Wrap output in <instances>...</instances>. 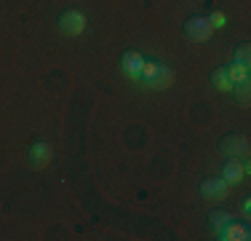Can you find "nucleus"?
Returning <instances> with one entry per match:
<instances>
[{"instance_id": "4468645a", "label": "nucleus", "mask_w": 251, "mask_h": 241, "mask_svg": "<svg viewBox=\"0 0 251 241\" xmlns=\"http://www.w3.org/2000/svg\"><path fill=\"white\" fill-rule=\"evenodd\" d=\"M249 57H251V51H249V43H241V46H238V51H235V57H232V62H238V64H246V67H249Z\"/></svg>"}, {"instance_id": "9b49d317", "label": "nucleus", "mask_w": 251, "mask_h": 241, "mask_svg": "<svg viewBox=\"0 0 251 241\" xmlns=\"http://www.w3.org/2000/svg\"><path fill=\"white\" fill-rule=\"evenodd\" d=\"M227 78H230V83L249 81V67H246V64H238V62H232L230 67H227Z\"/></svg>"}, {"instance_id": "9d476101", "label": "nucleus", "mask_w": 251, "mask_h": 241, "mask_svg": "<svg viewBox=\"0 0 251 241\" xmlns=\"http://www.w3.org/2000/svg\"><path fill=\"white\" fill-rule=\"evenodd\" d=\"M230 220H232V214H230V212H222V209H217V212H211V214H208V225H211L217 233H222Z\"/></svg>"}, {"instance_id": "1a4fd4ad", "label": "nucleus", "mask_w": 251, "mask_h": 241, "mask_svg": "<svg viewBox=\"0 0 251 241\" xmlns=\"http://www.w3.org/2000/svg\"><path fill=\"white\" fill-rule=\"evenodd\" d=\"M121 62H123V72H126V75L136 78V75H139V70H142V64H145V59H142V54H136V51H126Z\"/></svg>"}, {"instance_id": "39448f33", "label": "nucleus", "mask_w": 251, "mask_h": 241, "mask_svg": "<svg viewBox=\"0 0 251 241\" xmlns=\"http://www.w3.org/2000/svg\"><path fill=\"white\" fill-rule=\"evenodd\" d=\"M51 158H53V150H51V145L49 142H35L32 148H29V164H32L35 169H43V166H49L51 164Z\"/></svg>"}, {"instance_id": "423d86ee", "label": "nucleus", "mask_w": 251, "mask_h": 241, "mask_svg": "<svg viewBox=\"0 0 251 241\" xmlns=\"http://www.w3.org/2000/svg\"><path fill=\"white\" fill-rule=\"evenodd\" d=\"M176 81V75H174V70H169V67H163V64H158V67H155V72L150 78H147V86L150 89H155V91H163V89H169L171 83Z\"/></svg>"}, {"instance_id": "20e7f679", "label": "nucleus", "mask_w": 251, "mask_h": 241, "mask_svg": "<svg viewBox=\"0 0 251 241\" xmlns=\"http://www.w3.org/2000/svg\"><path fill=\"white\" fill-rule=\"evenodd\" d=\"M59 30H62L64 35H80L83 30H86V16L80 14V11H64L62 16H59Z\"/></svg>"}, {"instance_id": "f257e3e1", "label": "nucleus", "mask_w": 251, "mask_h": 241, "mask_svg": "<svg viewBox=\"0 0 251 241\" xmlns=\"http://www.w3.org/2000/svg\"><path fill=\"white\" fill-rule=\"evenodd\" d=\"M211 24H208L206 16H190L187 22H184V35H187L193 43H203V40H208V35H211Z\"/></svg>"}, {"instance_id": "7ed1b4c3", "label": "nucleus", "mask_w": 251, "mask_h": 241, "mask_svg": "<svg viewBox=\"0 0 251 241\" xmlns=\"http://www.w3.org/2000/svg\"><path fill=\"white\" fill-rule=\"evenodd\" d=\"M219 150L230 158H246L249 155V140L241 134H227L222 142H219Z\"/></svg>"}, {"instance_id": "2eb2a0df", "label": "nucleus", "mask_w": 251, "mask_h": 241, "mask_svg": "<svg viewBox=\"0 0 251 241\" xmlns=\"http://www.w3.org/2000/svg\"><path fill=\"white\" fill-rule=\"evenodd\" d=\"M208 24H211V27H225V14H222V11H214L211 19H208Z\"/></svg>"}, {"instance_id": "f03ea898", "label": "nucleus", "mask_w": 251, "mask_h": 241, "mask_svg": "<svg viewBox=\"0 0 251 241\" xmlns=\"http://www.w3.org/2000/svg\"><path fill=\"white\" fill-rule=\"evenodd\" d=\"M201 193L208 201H225L227 193H230V185H227L225 177H206L201 182Z\"/></svg>"}, {"instance_id": "6e6552de", "label": "nucleus", "mask_w": 251, "mask_h": 241, "mask_svg": "<svg viewBox=\"0 0 251 241\" xmlns=\"http://www.w3.org/2000/svg\"><path fill=\"white\" fill-rule=\"evenodd\" d=\"M219 239H225V241H246L249 239V228L241 225V222H235V220H230L227 228L219 233Z\"/></svg>"}, {"instance_id": "ddd939ff", "label": "nucleus", "mask_w": 251, "mask_h": 241, "mask_svg": "<svg viewBox=\"0 0 251 241\" xmlns=\"http://www.w3.org/2000/svg\"><path fill=\"white\" fill-rule=\"evenodd\" d=\"M230 91H235V99H238V102H243V105H246V102H249V81L232 83V89H230Z\"/></svg>"}, {"instance_id": "f8f14e48", "label": "nucleus", "mask_w": 251, "mask_h": 241, "mask_svg": "<svg viewBox=\"0 0 251 241\" xmlns=\"http://www.w3.org/2000/svg\"><path fill=\"white\" fill-rule=\"evenodd\" d=\"M211 83L219 89V91H230V89H232L230 78H227V70H214L211 72Z\"/></svg>"}, {"instance_id": "0eeeda50", "label": "nucleus", "mask_w": 251, "mask_h": 241, "mask_svg": "<svg viewBox=\"0 0 251 241\" xmlns=\"http://www.w3.org/2000/svg\"><path fill=\"white\" fill-rule=\"evenodd\" d=\"M246 172H249L246 164H241L238 158H227V164L222 169V177L227 180V185H238L243 177H246Z\"/></svg>"}]
</instances>
